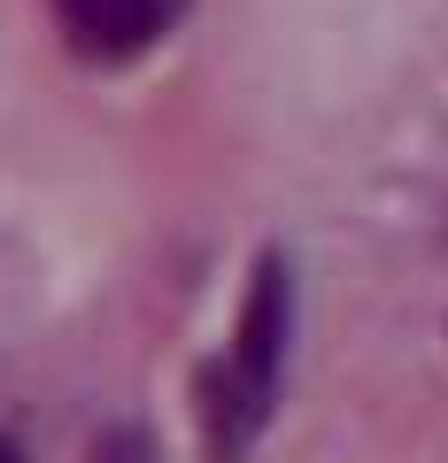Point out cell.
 I'll use <instances>...</instances> for the list:
<instances>
[{
    "instance_id": "obj_5",
    "label": "cell",
    "mask_w": 448,
    "mask_h": 463,
    "mask_svg": "<svg viewBox=\"0 0 448 463\" xmlns=\"http://www.w3.org/2000/svg\"><path fill=\"white\" fill-rule=\"evenodd\" d=\"M0 463H24V448H16V440H0Z\"/></svg>"
},
{
    "instance_id": "obj_4",
    "label": "cell",
    "mask_w": 448,
    "mask_h": 463,
    "mask_svg": "<svg viewBox=\"0 0 448 463\" xmlns=\"http://www.w3.org/2000/svg\"><path fill=\"white\" fill-rule=\"evenodd\" d=\"M85 463H155V440H148L139 425H109V432L93 440V456H85Z\"/></svg>"
},
{
    "instance_id": "obj_2",
    "label": "cell",
    "mask_w": 448,
    "mask_h": 463,
    "mask_svg": "<svg viewBox=\"0 0 448 463\" xmlns=\"http://www.w3.org/2000/svg\"><path fill=\"white\" fill-rule=\"evenodd\" d=\"M263 417H271V394H255L233 364L201 371V425H209V456L216 463H240V456H248V440L263 432Z\"/></svg>"
},
{
    "instance_id": "obj_1",
    "label": "cell",
    "mask_w": 448,
    "mask_h": 463,
    "mask_svg": "<svg viewBox=\"0 0 448 463\" xmlns=\"http://www.w3.org/2000/svg\"><path fill=\"white\" fill-rule=\"evenodd\" d=\"M286 332H294V270H286V255H263L248 301H240V332H233V371L255 386V394L279 386Z\"/></svg>"
},
{
    "instance_id": "obj_3",
    "label": "cell",
    "mask_w": 448,
    "mask_h": 463,
    "mask_svg": "<svg viewBox=\"0 0 448 463\" xmlns=\"http://www.w3.org/2000/svg\"><path fill=\"white\" fill-rule=\"evenodd\" d=\"M170 8L178 0H62V16H70V32H78L85 54H139L163 32Z\"/></svg>"
}]
</instances>
